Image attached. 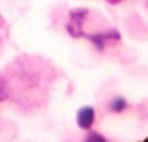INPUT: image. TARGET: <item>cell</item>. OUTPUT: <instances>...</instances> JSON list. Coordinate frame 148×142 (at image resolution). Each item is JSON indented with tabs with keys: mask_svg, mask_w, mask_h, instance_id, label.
I'll return each instance as SVG.
<instances>
[{
	"mask_svg": "<svg viewBox=\"0 0 148 142\" xmlns=\"http://www.w3.org/2000/svg\"><path fill=\"white\" fill-rule=\"evenodd\" d=\"M109 109H111L114 114H120V112H124V110L127 109V101L122 97V95H114V97L109 101Z\"/></svg>",
	"mask_w": 148,
	"mask_h": 142,
	"instance_id": "obj_4",
	"label": "cell"
},
{
	"mask_svg": "<svg viewBox=\"0 0 148 142\" xmlns=\"http://www.w3.org/2000/svg\"><path fill=\"white\" fill-rule=\"evenodd\" d=\"M94 122H96V110H94V107L86 105V107H81V109L77 110V125H79L81 129H84V131L92 129Z\"/></svg>",
	"mask_w": 148,
	"mask_h": 142,
	"instance_id": "obj_3",
	"label": "cell"
},
{
	"mask_svg": "<svg viewBox=\"0 0 148 142\" xmlns=\"http://www.w3.org/2000/svg\"><path fill=\"white\" fill-rule=\"evenodd\" d=\"M6 97H8V84H6V80H4V77L0 75V103Z\"/></svg>",
	"mask_w": 148,
	"mask_h": 142,
	"instance_id": "obj_5",
	"label": "cell"
},
{
	"mask_svg": "<svg viewBox=\"0 0 148 142\" xmlns=\"http://www.w3.org/2000/svg\"><path fill=\"white\" fill-rule=\"evenodd\" d=\"M88 39L96 45L98 51H103V49L107 47V43H118L120 41V32L118 30H109V32L92 34V36H88Z\"/></svg>",
	"mask_w": 148,
	"mask_h": 142,
	"instance_id": "obj_2",
	"label": "cell"
},
{
	"mask_svg": "<svg viewBox=\"0 0 148 142\" xmlns=\"http://www.w3.org/2000/svg\"><path fill=\"white\" fill-rule=\"evenodd\" d=\"M109 4H118V2H122V0H107Z\"/></svg>",
	"mask_w": 148,
	"mask_h": 142,
	"instance_id": "obj_7",
	"label": "cell"
},
{
	"mask_svg": "<svg viewBox=\"0 0 148 142\" xmlns=\"http://www.w3.org/2000/svg\"><path fill=\"white\" fill-rule=\"evenodd\" d=\"M86 15H88V10H84V7H79V10H71V11H69V21H68V24H66L69 36L81 37L84 34L83 32V21H84Z\"/></svg>",
	"mask_w": 148,
	"mask_h": 142,
	"instance_id": "obj_1",
	"label": "cell"
},
{
	"mask_svg": "<svg viewBox=\"0 0 148 142\" xmlns=\"http://www.w3.org/2000/svg\"><path fill=\"white\" fill-rule=\"evenodd\" d=\"M86 140H92V142H105V137H103V135H98V133H92L90 129H88Z\"/></svg>",
	"mask_w": 148,
	"mask_h": 142,
	"instance_id": "obj_6",
	"label": "cell"
}]
</instances>
